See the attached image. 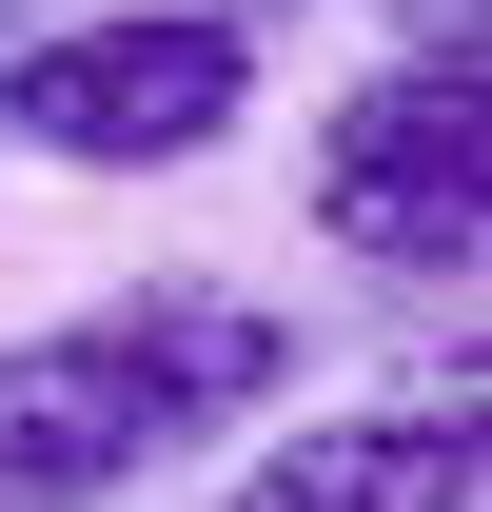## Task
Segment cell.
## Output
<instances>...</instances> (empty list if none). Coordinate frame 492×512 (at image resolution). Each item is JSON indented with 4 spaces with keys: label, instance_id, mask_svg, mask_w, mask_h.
<instances>
[{
    "label": "cell",
    "instance_id": "5b68a950",
    "mask_svg": "<svg viewBox=\"0 0 492 512\" xmlns=\"http://www.w3.org/2000/svg\"><path fill=\"white\" fill-rule=\"evenodd\" d=\"M453 20H473V0H453Z\"/></svg>",
    "mask_w": 492,
    "mask_h": 512
},
{
    "label": "cell",
    "instance_id": "6da1fadb",
    "mask_svg": "<svg viewBox=\"0 0 492 512\" xmlns=\"http://www.w3.org/2000/svg\"><path fill=\"white\" fill-rule=\"evenodd\" d=\"M276 375H296V335L256 316V296H197V276L0 335V512H99V493H138L158 453H197L217 414H256Z\"/></svg>",
    "mask_w": 492,
    "mask_h": 512
},
{
    "label": "cell",
    "instance_id": "3957f363",
    "mask_svg": "<svg viewBox=\"0 0 492 512\" xmlns=\"http://www.w3.org/2000/svg\"><path fill=\"white\" fill-rule=\"evenodd\" d=\"M315 237L374 256V276H473V237H492V79H473V40H414L394 79H355L315 119Z\"/></svg>",
    "mask_w": 492,
    "mask_h": 512
},
{
    "label": "cell",
    "instance_id": "7a4b0ae2",
    "mask_svg": "<svg viewBox=\"0 0 492 512\" xmlns=\"http://www.w3.org/2000/svg\"><path fill=\"white\" fill-rule=\"evenodd\" d=\"M256 119V20L237 0H99V20H40L0 60V138L60 158V178H178Z\"/></svg>",
    "mask_w": 492,
    "mask_h": 512
},
{
    "label": "cell",
    "instance_id": "277c9868",
    "mask_svg": "<svg viewBox=\"0 0 492 512\" xmlns=\"http://www.w3.org/2000/svg\"><path fill=\"white\" fill-rule=\"evenodd\" d=\"M473 493H492L473 394H355V414H296L217 512H473Z\"/></svg>",
    "mask_w": 492,
    "mask_h": 512
}]
</instances>
